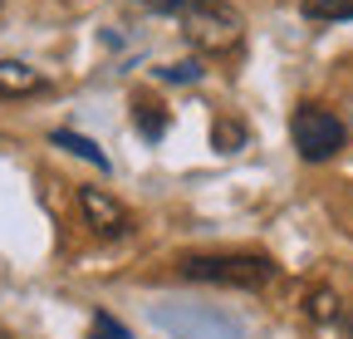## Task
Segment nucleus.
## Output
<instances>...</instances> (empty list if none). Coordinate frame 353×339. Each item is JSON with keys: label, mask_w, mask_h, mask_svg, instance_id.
Listing matches in <instances>:
<instances>
[{"label": "nucleus", "mask_w": 353, "mask_h": 339, "mask_svg": "<svg viewBox=\"0 0 353 339\" xmlns=\"http://www.w3.org/2000/svg\"><path fill=\"white\" fill-rule=\"evenodd\" d=\"M176 25H182V35L196 50H211V55L236 50L241 35H245V20H241V10L231 6V0H187L182 15H176Z\"/></svg>", "instance_id": "nucleus-1"}, {"label": "nucleus", "mask_w": 353, "mask_h": 339, "mask_svg": "<svg viewBox=\"0 0 353 339\" xmlns=\"http://www.w3.org/2000/svg\"><path fill=\"white\" fill-rule=\"evenodd\" d=\"M148 320L172 334V339H241V325L231 315H221L211 305H182V300H167V305H152Z\"/></svg>", "instance_id": "nucleus-2"}, {"label": "nucleus", "mask_w": 353, "mask_h": 339, "mask_svg": "<svg viewBox=\"0 0 353 339\" xmlns=\"http://www.w3.org/2000/svg\"><path fill=\"white\" fill-rule=\"evenodd\" d=\"M290 138L299 148L304 162H329L343 143H348V128H343V118L319 108V104H299L294 108V123H290Z\"/></svg>", "instance_id": "nucleus-3"}, {"label": "nucleus", "mask_w": 353, "mask_h": 339, "mask_svg": "<svg viewBox=\"0 0 353 339\" xmlns=\"http://www.w3.org/2000/svg\"><path fill=\"white\" fill-rule=\"evenodd\" d=\"M187 280H211V285H241V290H260L275 275V266L265 256H187L182 261Z\"/></svg>", "instance_id": "nucleus-4"}, {"label": "nucleus", "mask_w": 353, "mask_h": 339, "mask_svg": "<svg viewBox=\"0 0 353 339\" xmlns=\"http://www.w3.org/2000/svg\"><path fill=\"white\" fill-rule=\"evenodd\" d=\"M79 211H83V222L94 226L103 241H118V236L132 231L128 206H123L113 192H103V187H83V192H79Z\"/></svg>", "instance_id": "nucleus-5"}, {"label": "nucleus", "mask_w": 353, "mask_h": 339, "mask_svg": "<svg viewBox=\"0 0 353 339\" xmlns=\"http://www.w3.org/2000/svg\"><path fill=\"white\" fill-rule=\"evenodd\" d=\"M44 79L34 64H25V59H0V99H30V94H39L44 89Z\"/></svg>", "instance_id": "nucleus-6"}, {"label": "nucleus", "mask_w": 353, "mask_h": 339, "mask_svg": "<svg viewBox=\"0 0 353 339\" xmlns=\"http://www.w3.org/2000/svg\"><path fill=\"white\" fill-rule=\"evenodd\" d=\"M54 148H64V153H74V157H83V162H94V167H108L103 148H99L94 138H83V133H69V128H59V133H54Z\"/></svg>", "instance_id": "nucleus-7"}, {"label": "nucleus", "mask_w": 353, "mask_h": 339, "mask_svg": "<svg viewBox=\"0 0 353 339\" xmlns=\"http://www.w3.org/2000/svg\"><path fill=\"white\" fill-rule=\"evenodd\" d=\"M304 15L309 20H353V0H304Z\"/></svg>", "instance_id": "nucleus-8"}, {"label": "nucleus", "mask_w": 353, "mask_h": 339, "mask_svg": "<svg viewBox=\"0 0 353 339\" xmlns=\"http://www.w3.org/2000/svg\"><path fill=\"white\" fill-rule=\"evenodd\" d=\"M201 74H206V69H201V64H192V59H187V64H167V69H157V79H162V84H196Z\"/></svg>", "instance_id": "nucleus-9"}, {"label": "nucleus", "mask_w": 353, "mask_h": 339, "mask_svg": "<svg viewBox=\"0 0 353 339\" xmlns=\"http://www.w3.org/2000/svg\"><path fill=\"white\" fill-rule=\"evenodd\" d=\"M88 339H128V329H123L113 315H103V310H99V315H94V334H88Z\"/></svg>", "instance_id": "nucleus-10"}, {"label": "nucleus", "mask_w": 353, "mask_h": 339, "mask_svg": "<svg viewBox=\"0 0 353 339\" xmlns=\"http://www.w3.org/2000/svg\"><path fill=\"white\" fill-rule=\"evenodd\" d=\"M132 6H138V10H148V15H182V6H187V0H132Z\"/></svg>", "instance_id": "nucleus-11"}, {"label": "nucleus", "mask_w": 353, "mask_h": 339, "mask_svg": "<svg viewBox=\"0 0 353 339\" xmlns=\"http://www.w3.org/2000/svg\"><path fill=\"white\" fill-rule=\"evenodd\" d=\"M309 310H314V320H334L339 315V300H334L329 290H314V295H309Z\"/></svg>", "instance_id": "nucleus-12"}, {"label": "nucleus", "mask_w": 353, "mask_h": 339, "mask_svg": "<svg viewBox=\"0 0 353 339\" xmlns=\"http://www.w3.org/2000/svg\"><path fill=\"white\" fill-rule=\"evenodd\" d=\"M236 143H245V133H236L231 123H221V128H216V148L221 153H236Z\"/></svg>", "instance_id": "nucleus-13"}, {"label": "nucleus", "mask_w": 353, "mask_h": 339, "mask_svg": "<svg viewBox=\"0 0 353 339\" xmlns=\"http://www.w3.org/2000/svg\"><path fill=\"white\" fill-rule=\"evenodd\" d=\"M348 329H353V310H348Z\"/></svg>", "instance_id": "nucleus-14"}]
</instances>
